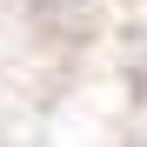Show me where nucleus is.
Returning a JSON list of instances; mask_svg holds the SVG:
<instances>
[{
	"instance_id": "f257e3e1",
	"label": "nucleus",
	"mask_w": 147,
	"mask_h": 147,
	"mask_svg": "<svg viewBox=\"0 0 147 147\" xmlns=\"http://www.w3.org/2000/svg\"><path fill=\"white\" fill-rule=\"evenodd\" d=\"M34 7H74V0H34Z\"/></svg>"
}]
</instances>
